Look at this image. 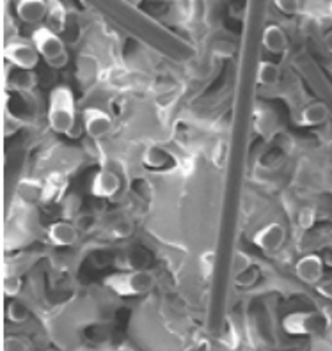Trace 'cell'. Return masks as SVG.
<instances>
[{"instance_id":"11","label":"cell","mask_w":332,"mask_h":351,"mask_svg":"<svg viewBox=\"0 0 332 351\" xmlns=\"http://www.w3.org/2000/svg\"><path fill=\"white\" fill-rule=\"evenodd\" d=\"M48 240L52 241L57 247H71L73 243H77L78 240V229L75 223L64 222H54L52 226L48 227Z\"/></svg>"},{"instance_id":"17","label":"cell","mask_w":332,"mask_h":351,"mask_svg":"<svg viewBox=\"0 0 332 351\" xmlns=\"http://www.w3.org/2000/svg\"><path fill=\"white\" fill-rule=\"evenodd\" d=\"M2 287H4L5 296H16L23 287L22 277H18V275H5Z\"/></svg>"},{"instance_id":"25","label":"cell","mask_w":332,"mask_h":351,"mask_svg":"<svg viewBox=\"0 0 332 351\" xmlns=\"http://www.w3.org/2000/svg\"><path fill=\"white\" fill-rule=\"evenodd\" d=\"M27 350H29V348H27V343L25 341H22V339H18V337L5 339L4 351H27Z\"/></svg>"},{"instance_id":"10","label":"cell","mask_w":332,"mask_h":351,"mask_svg":"<svg viewBox=\"0 0 332 351\" xmlns=\"http://www.w3.org/2000/svg\"><path fill=\"white\" fill-rule=\"evenodd\" d=\"M18 18L23 23H39L43 22L48 13L47 0H14Z\"/></svg>"},{"instance_id":"19","label":"cell","mask_w":332,"mask_h":351,"mask_svg":"<svg viewBox=\"0 0 332 351\" xmlns=\"http://www.w3.org/2000/svg\"><path fill=\"white\" fill-rule=\"evenodd\" d=\"M274 5L283 14L294 16V14L298 13V9H300V0H274Z\"/></svg>"},{"instance_id":"26","label":"cell","mask_w":332,"mask_h":351,"mask_svg":"<svg viewBox=\"0 0 332 351\" xmlns=\"http://www.w3.org/2000/svg\"><path fill=\"white\" fill-rule=\"evenodd\" d=\"M258 278V270H246L244 274L237 275V284L238 286H250V284H254V280Z\"/></svg>"},{"instance_id":"3","label":"cell","mask_w":332,"mask_h":351,"mask_svg":"<svg viewBox=\"0 0 332 351\" xmlns=\"http://www.w3.org/2000/svg\"><path fill=\"white\" fill-rule=\"evenodd\" d=\"M32 45L36 47V50L39 51V56L43 57L45 62H47L50 68H64L68 64V51H66L64 41L59 38L56 30H52L50 27H38V29L32 32V38H30Z\"/></svg>"},{"instance_id":"6","label":"cell","mask_w":332,"mask_h":351,"mask_svg":"<svg viewBox=\"0 0 332 351\" xmlns=\"http://www.w3.org/2000/svg\"><path fill=\"white\" fill-rule=\"evenodd\" d=\"M84 130L91 138H104L112 130V117L107 110L98 107H89L84 110Z\"/></svg>"},{"instance_id":"5","label":"cell","mask_w":332,"mask_h":351,"mask_svg":"<svg viewBox=\"0 0 332 351\" xmlns=\"http://www.w3.org/2000/svg\"><path fill=\"white\" fill-rule=\"evenodd\" d=\"M283 328L292 335L315 334L322 328V316L315 313H292L283 319Z\"/></svg>"},{"instance_id":"24","label":"cell","mask_w":332,"mask_h":351,"mask_svg":"<svg viewBox=\"0 0 332 351\" xmlns=\"http://www.w3.org/2000/svg\"><path fill=\"white\" fill-rule=\"evenodd\" d=\"M250 268V259L244 252H238L237 257H235V275L244 274L246 270Z\"/></svg>"},{"instance_id":"8","label":"cell","mask_w":332,"mask_h":351,"mask_svg":"<svg viewBox=\"0 0 332 351\" xmlns=\"http://www.w3.org/2000/svg\"><path fill=\"white\" fill-rule=\"evenodd\" d=\"M324 259L316 254L302 256L295 265V274L307 284H316L324 277Z\"/></svg>"},{"instance_id":"9","label":"cell","mask_w":332,"mask_h":351,"mask_svg":"<svg viewBox=\"0 0 332 351\" xmlns=\"http://www.w3.org/2000/svg\"><path fill=\"white\" fill-rule=\"evenodd\" d=\"M117 190H119V178H117L112 171L102 169V171H98L93 176V181H91V193H93L95 197L108 199L112 197V195H116Z\"/></svg>"},{"instance_id":"12","label":"cell","mask_w":332,"mask_h":351,"mask_svg":"<svg viewBox=\"0 0 332 351\" xmlns=\"http://www.w3.org/2000/svg\"><path fill=\"white\" fill-rule=\"evenodd\" d=\"M329 119V107L324 101H315L309 103L307 107L302 108L298 114L297 125L298 126H318L324 125L325 121Z\"/></svg>"},{"instance_id":"14","label":"cell","mask_w":332,"mask_h":351,"mask_svg":"<svg viewBox=\"0 0 332 351\" xmlns=\"http://www.w3.org/2000/svg\"><path fill=\"white\" fill-rule=\"evenodd\" d=\"M256 80H258L259 86H277L281 80V68L276 62H272V60H261L258 66Z\"/></svg>"},{"instance_id":"27","label":"cell","mask_w":332,"mask_h":351,"mask_svg":"<svg viewBox=\"0 0 332 351\" xmlns=\"http://www.w3.org/2000/svg\"><path fill=\"white\" fill-rule=\"evenodd\" d=\"M324 45L329 51H332V30H329L327 34L324 36Z\"/></svg>"},{"instance_id":"1","label":"cell","mask_w":332,"mask_h":351,"mask_svg":"<svg viewBox=\"0 0 332 351\" xmlns=\"http://www.w3.org/2000/svg\"><path fill=\"white\" fill-rule=\"evenodd\" d=\"M48 126L56 133L75 137V96L68 86H57L48 98Z\"/></svg>"},{"instance_id":"23","label":"cell","mask_w":332,"mask_h":351,"mask_svg":"<svg viewBox=\"0 0 332 351\" xmlns=\"http://www.w3.org/2000/svg\"><path fill=\"white\" fill-rule=\"evenodd\" d=\"M315 223V211L311 210V208H304V210L298 213V226L302 229H311Z\"/></svg>"},{"instance_id":"22","label":"cell","mask_w":332,"mask_h":351,"mask_svg":"<svg viewBox=\"0 0 332 351\" xmlns=\"http://www.w3.org/2000/svg\"><path fill=\"white\" fill-rule=\"evenodd\" d=\"M213 265H215V254L208 250L201 256V270H203L204 277H211L213 274Z\"/></svg>"},{"instance_id":"20","label":"cell","mask_w":332,"mask_h":351,"mask_svg":"<svg viewBox=\"0 0 332 351\" xmlns=\"http://www.w3.org/2000/svg\"><path fill=\"white\" fill-rule=\"evenodd\" d=\"M112 236L114 238H128V236H132V232H134V226L128 222V220H119V222H116L112 226Z\"/></svg>"},{"instance_id":"2","label":"cell","mask_w":332,"mask_h":351,"mask_svg":"<svg viewBox=\"0 0 332 351\" xmlns=\"http://www.w3.org/2000/svg\"><path fill=\"white\" fill-rule=\"evenodd\" d=\"M155 275L146 270L112 274L104 280L105 286L119 296H139L150 293L155 287Z\"/></svg>"},{"instance_id":"21","label":"cell","mask_w":332,"mask_h":351,"mask_svg":"<svg viewBox=\"0 0 332 351\" xmlns=\"http://www.w3.org/2000/svg\"><path fill=\"white\" fill-rule=\"evenodd\" d=\"M98 223V219H96L95 215H82V217H78L75 226H77L78 232H91Z\"/></svg>"},{"instance_id":"15","label":"cell","mask_w":332,"mask_h":351,"mask_svg":"<svg viewBox=\"0 0 332 351\" xmlns=\"http://www.w3.org/2000/svg\"><path fill=\"white\" fill-rule=\"evenodd\" d=\"M48 4V13H47V22L48 27L56 30L57 34L66 29V9L64 5L60 4V0H47Z\"/></svg>"},{"instance_id":"13","label":"cell","mask_w":332,"mask_h":351,"mask_svg":"<svg viewBox=\"0 0 332 351\" xmlns=\"http://www.w3.org/2000/svg\"><path fill=\"white\" fill-rule=\"evenodd\" d=\"M263 47L272 53H283L288 48L286 32L279 25H268L263 30Z\"/></svg>"},{"instance_id":"7","label":"cell","mask_w":332,"mask_h":351,"mask_svg":"<svg viewBox=\"0 0 332 351\" xmlns=\"http://www.w3.org/2000/svg\"><path fill=\"white\" fill-rule=\"evenodd\" d=\"M286 241V229L283 223L270 222L261 227L252 238V243L265 252H276Z\"/></svg>"},{"instance_id":"18","label":"cell","mask_w":332,"mask_h":351,"mask_svg":"<svg viewBox=\"0 0 332 351\" xmlns=\"http://www.w3.org/2000/svg\"><path fill=\"white\" fill-rule=\"evenodd\" d=\"M13 86L20 90H30L36 86V77L27 69H22V73L13 77Z\"/></svg>"},{"instance_id":"4","label":"cell","mask_w":332,"mask_h":351,"mask_svg":"<svg viewBox=\"0 0 332 351\" xmlns=\"http://www.w3.org/2000/svg\"><path fill=\"white\" fill-rule=\"evenodd\" d=\"M4 57L18 69H27V71H32L39 62V51L36 50L32 41L29 43L22 39L9 41L4 48Z\"/></svg>"},{"instance_id":"16","label":"cell","mask_w":332,"mask_h":351,"mask_svg":"<svg viewBox=\"0 0 332 351\" xmlns=\"http://www.w3.org/2000/svg\"><path fill=\"white\" fill-rule=\"evenodd\" d=\"M8 319L11 323H16V325H22L29 319V308L22 302L13 300L8 305Z\"/></svg>"}]
</instances>
